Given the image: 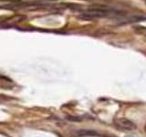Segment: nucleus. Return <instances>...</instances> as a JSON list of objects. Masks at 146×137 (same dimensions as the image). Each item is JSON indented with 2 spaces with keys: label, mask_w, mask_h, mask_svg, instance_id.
<instances>
[{
  "label": "nucleus",
  "mask_w": 146,
  "mask_h": 137,
  "mask_svg": "<svg viewBox=\"0 0 146 137\" xmlns=\"http://www.w3.org/2000/svg\"><path fill=\"white\" fill-rule=\"evenodd\" d=\"M126 14L121 11L117 10L115 8L110 7H103V6H98V7H92L88 8L84 12H82L79 16V18L83 20H94L98 18H118L122 17Z\"/></svg>",
  "instance_id": "nucleus-1"
},
{
  "label": "nucleus",
  "mask_w": 146,
  "mask_h": 137,
  "mask_svg": "<svg viewBox=\"0 0 146 137\" xmlns=\"http://www.w3.org/2000/svg\"><path fill=\"white\" fill-rule=\"evenodd\" d=\"M146 17L141 15H124L116 18V24L119 26L132 24V23H137L141 21H145Z\"/></svg>",
  "instance_id": "nucleus-2"
},
{
  "label": "nucleus",
  "mask_w": 146,
  "mask_h": 137,
  "mask_svg": "<svg viewBox=\"0 0 146 137\" xmlns=\"http://www.w3.org/2000/svg\"><path fill=\"white\" fill-rule=\"evenodd\" d=\"M114 125L118 129L123 131H133L136 129V125L134 123L126 118H116L114 120Z\"/></svg>",
  "instance_id": "nucleus-3"
},
{
  "label": "nucleus",
  "mask_w": 146,
  "mask_h": 137,
  "mask_svg": "<svg viewBox=\"0 0 146 137\" xmlns=\"http://www.w3.org/2000/svg\"><path fill=\"white\" fill-rule=\"evenodd\" d=\"M77 136H87V135H97L95 132L93 131H85V130H80V131H78Z\"/></svg>",
  "instance_id": "nucleus-4"
},
{
  "label": "nucleus",
  "mask_w": 146,
  "mask_h": 137,
  "mask_svg": "<svg viewBox=\"0 0 146 137\" xmlns=\"http://www.w3.org/2000/svg\"><path fill=\"white\" fill-rule=\"evenodd\" d=\"M135 31L137 32V33L139 34H141L146 37V27H141V26H138V27H134Z\"/></svg>",
  "instance_id": "nucleus-5"
},
{
  "label": "nucleus",
  "mask_w": 146,
  "mask_h": 137,
  "mask_svg": "<svg viewBox=\"0 0 146 137\" xmlns=\"http://www.w3.org/2000/svg\"><path fill=\"white\" fill-rule=\"evenodd\" d=\"M67 119H68V120H70V121H75V122H80V121L82 120L81 118L74 117V116H68V117H67Z\"/></svg>",
  "instance_id": "nucleus-6"
},
{
  "label": "nucleus",
  "mask_w": 146,
  "mask_h": 137,
  "mask_svg": "<svg viewBox=\"0 0 146 137\" xmlns=\"http://www.w3.org/2000/svg\"><path fill=\"white\" fill-rule=\"evenodd\" d=\"M144 130H145V132H146V124H145V127H144Z\"/></svg>",
  "instance_id": "nucleus-7"
},
{
  "label": "nucleus",
  "mask_w": 146,
  "mask_h": 137,
  "mask_svg": "<svg viewBox=\"0 0 146 137\" xmlns=\"http://www.w3.org/2000/svg\"><path fill=\"white\" fill-rule=\"evenodd\" d=\"M144 1H145V2H146V0H144Z\"/></svg>",
  "instance_id": "nucleus-8"
}]
</instances>
